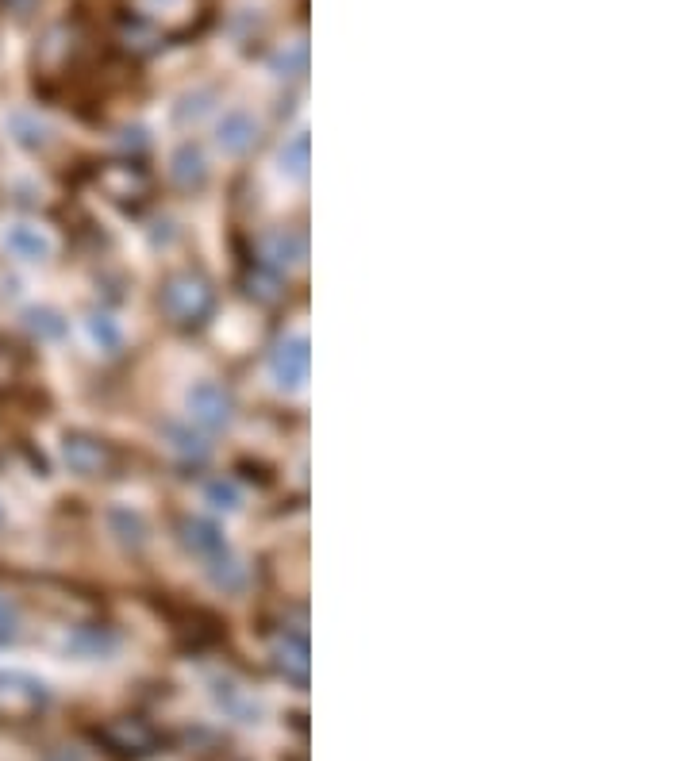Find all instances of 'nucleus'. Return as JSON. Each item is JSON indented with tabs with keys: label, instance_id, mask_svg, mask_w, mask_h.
<instances>
[{
	"label": "nucleus",
	"instance_id": "1",
	"mask_svg": "<svg viewBox=\"0 0 692 761\" xmlns=\"http://www.w3.org/2000/svg\"><path fill=\"white\" fill-rule=\"evenodd\" d=\"M212 304H216V293H212V285H208L200 273H177L170 285H166V293H162V308H166L170 320L177 323L208 320Z\"/></svg>",
	"mask_w": 692,
	"mask_h": 761
},
{
	"label": "nucleus",
	"instance_id": "2",
	"mask_svg": "<svg viewBox=\"0 0 692 761\" xmlns=\"http://www.w3.org/2000/svg\"><path fill=\"white\" fill-rule=\"evenodd\" d=\"M273 377L281 389H300L308 381V339H285L273 350Z\"/></svg>",
	"mask_w": 692,
	"mask_h": 761
},
{
	"label": "nucleus",
	"instance_id": "3",
	"mask_svg": "<svg viewBox=\"0 0 692 761\" xmlns=\"http://www.w3.org/2000/svg\"><path fill=\"white\" fill-rule=\"evenodd\" d=\"M189 408H193V419L204 427H223L231 419V396L223 393V385L216 381H200L189 393Z\"/></svg>",
	"mask_w": 692,
	"mask_h": 761
},
{
	"label": "nucleus",
	"instance_id": "4",
	"mask_svg": "<svg viewBox=\"0 0 692 761\" xmlns=\"http://www.w3.org/2000/svg\"><path fill=\"white\" fill-rule=\"evenodd\" d=\"M216 139H220L223 154H247V150L254 147V139H258V123H254V116H250L247 108H231L220 120Z\"/></svg>",
	"mask_w": 692,
	"mask_h": 761
},
{
	"label": "nucleus",
	"instance_id": "5",
	"mask_svg": "<svg viewBox=\"0 0 692 761\" xmlns=\"http://www.w3.org/2000/svg\"><path fill=\"white\" fill-rule=\"evenodd\" d=\"M62 454H66V466L74 469V473H85V477L108 469V446L97 439H85V435H70L66 446H62Z\"/></svg>",
	"mask_w": 692,
	"mask_h": 761
},
{
	"label": "nucleus",
	"instance_id": "6",
	"mask_svg": "<svg viewBox=\"0 0 692 761\" xmlns=\"http://www.w3.org/2000/svg\"><path fill=\"white\" fill-rule=\"evenodd\" d=\"M262 258L273 270H293L304 262V235L300 231H273L262 239Z\"/></svg>",
	"mask_w": 692,
	"mask_h": 761
},
{
	"label": "nucleus",
	"instance_id": "7",
	"mask_svg": "<svg viewBox=\"0 0 692 761\" xmlns=\"http://www.w3.org/2000/svg\"><path fill=\"white\" fill-rule=\"evenodd\" d=\"M181 542L197 554V558H216V554H223L227 546H223V535H220V527L216 523H208V519H189L185 527H181Z\"/></svg>",
	"mask_w": 692,
	"mask_h": 761
},
{
	"label": "nucleus",
	"instance_id": "8",
	"mask_svg": "<svg viewBox=\"0 0 692 761\" xmlns=\"http://www.w3.org/2000/svg\"><path fill=\"white\" fill-rule=\"evenodd\" d=\"M4 243H8V250H16L20 258H27V262H39V258H47L50 254V243L35 231V227H27V223L12 227V231L4 235Z\"/></svg>",
	"mask_w": 692,
	"mask_h": 761
},
{
	"label": "nucleus",
	"instance_id": "9",
	"mask_svg": "<svg viewBox=\"0 0 692 761\" xmlns=\"http://www.w3.org/2000/svg\"><path fill=\"white\" fill-rule=\"evenodd\" d=\"M173 177L181 181V185H200L204 181V158H200V150L193 143H185V147L173 154Z\"/></svg>",
	"mask_w": 692,
	"mask_h": 761
},
{
	"label": "nucleus",
	"instance_id": "10",
	"mask_svg": "<svg viewBox=\"0 0 692 761\" xmlns=\"http://www.w3.org/2000/svg\"><path fill=\"white\" fill-rule=\"evenodd\" d=\"M281 170L289 173V177H304L308 173V131H297L285 147H281Z\"/></svg>",
	"mask_w": 692,
	"mask_h": 761
},
{
	"label": "nucleus",
	"instance_id": "11",
	"mask_svg": "<svg viewBox=\"0 0 692 761\" xmlns=\"http://www.w3.org/2000/svg\"><path fill=\"white\" fill-rule=\"evenodd\" d=\"M212 581H216L220 589L235 592V589H243V585H247V569L235 562V558H227V550H223V554L212 558Z\"/></svg>",
	"mask_w": 692,
	"mask_h": 761
},
{
	"label": "nucleus",
	"instance_id": "12",
	"mask_svg": "<svg viewBox=\"0 0 692 761\" xmlns=\"http://www.w3.org/2000/svg\"><path fill=\"white\" fill-rule=\"evenodd\" d=\"M89 331H93V339L100 343V350H108V354H116L120 343H124V331L116 327L112 316H104V312H93V316H89Z\"/></svg>",
	"mask_w": 692,
	"mask_h": 761
},
{
	"label": "nucleus",
	"instance_id": "13",
	"mask_svg": "<svg viewBox=\"0 0 692 761\" xmlns=\"http://www.w3.org/2000/svg\"><path fill=\"white\" fill-rule=\"evenodd\" d=\"M273 70H277V77H304V70H308V47L293 43V47L277 50Z\"/></svg>",
	"mask_w": 692,
	"mask_h": 761
},
{
	"label": "nucleus",
	"instance_id": "14",
	"mask_svg": "<svg viewBox=\"0 0 692 761\" xmlns=\"http://www.w3.org/2000/svg\"><path fill=\"white\" fill-rule=\"evenodd\" d=\"M166 431H170L173 450H177V454H185V458H204V454H208L204 439H200V435H193L189 427H181V423H170Z\"/></svg>",
	"mask_w": 692,
	"mask_h": 761
},
{
	"label": "nucleus",
	"instance_id": "15",
	"mask_svg": "<svg viewBox=\"0 0 692 761\" xmlns=\"http://www.w3.org/2000/svg\"><path fill=\"white\" fill-rule=\"evenodd\" d=\"M281 669H289L297 681L308 677V646H304V639H293V646L289 642L281 646Z\"/></svg>",
	"mask_w": 692,
	"mask_h": 761
},
{
	"label": "nucleus",
	"instance_id": "16",
	"mask_svg": "<svg viewBox=\"0 0 692 761\" xmlns=\"http://www.w3.org/2000/svg\"><path fill=\"white\" fill-rule=\"evenodd\" d=\"M204 496H208V504H212V508H223V512L239 508V489H235L231 481H212V485L204 489Z\"/></svg>",
	"mask_w": 692,
	"mask_h": 761
},
{
	"label": "nucleus",
	"instance_id": "17",
	"mask_svg": "<svg viewBox=\"0 0 692 761\" xmlns=\"http://www.w3.org/2000/svg\"><path fill=\"white\" fill-rule=\"evenodd\" d=\"M112 523H124V535H120V539L143 542V523H139V516H131V512H124V508H116V512H112Z\"/></svg>",
	"mask_w": 692,
	"mask_h": 761
}]
</instances>
